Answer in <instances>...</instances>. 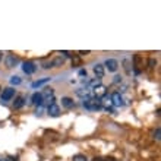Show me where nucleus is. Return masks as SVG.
Here are the masks:
<instances>
[{
  "instance_id": "nucleus-1",
  "label": "nucleus",
  "mask_w": 161,
  "mask_h": 161,
  "mask_svg": "<svg viewBox=\"0 0 161 161\" xmlns=\"http://www.w3.org/2000/svg\"><path fill=\"white\" fill-rule=\"evenodd\" d=\"M83 107L88 110H100L103 107V101L100 98H88L83 101Z\"/></svg>"
},
{
  "instance_id": "nucleus-2",
  "label": "nucleus",
  "mask_w": 161,
  "mask_h": 161,
  "mask_svg": "<svg viewBox=\"0 0 161 161\" xmlns=\"http://www.w3.org/2000/svg\"><path fill=\"white\" fill-rule=\"evenodd\" d=\"M15 95V89L13 88H5L2 92V101H9Z\"/></svg>"
},
{
  "instance_id": "nucleus-3",
  "label": "nucleus",
  "mask_w": 161,
  "mask_h": 161,
  "mask_svg": "<svg viewBox=\"0 0 161 161\" xmlns=\"http://www.w3.org/2000/svg\"><path fill=\"white\" fill-rule=\"evenodd\" d=\"M22 70L27 73V75H31V73L35 72V65H34L32 61H25L22 65Z\"/></svg>"
},
{
  "instance_id": "nucleus-4",
  "label": "nucleus",
  "mask_w": 161,
  "mask_h": 161,
  "mask_svg": "<svg viewBox=\"0 0 161 161\" xmlns=\"http://www.w3.org/2000/svg\"><path fill=\"white\" fill-rule=\"evenodd\" d=\"M106 66H107V69H108L110 72H116L117 67H119V63H117V60H114V59H107Z\"/></svg>"
},
{
  "instance_id": "nucleus-5",
  "label": "nucleus",
  "mask_w": 161,
  "mask_h": 161,
  "mask_svg": "<svg viewBox=\"0 0 161 161\" xmlns=\"http://www.w3.org/2000/svg\"><path fill=\"white\" fill-rule=\"evenodd\" d=\"M47 113H49V116H51V117H57L60 114V108H59L57 104H51V106H49V108H47Z\"/></svg>"
},
{
  "instance_id": "nucleus-6",
  "label": "nucleus",
  "mask_w": 161,
  "mask_h": 161,
  "mask_svg": "<svg viewBox=\"0 0 161 161\" xmlns=\"http://www.w3.org/2000/svg\"><path fill=\"white\" fill-rule=\"evenodd\" d=\"M5 61H6V66L7 67H15V65L18 63V57L16 56H13V54H7Z\"/></svg>"
},
{
  "instance_id": "nucleus-7",
  "label": "nucleus",
  "mask_w": 161,
  "mask_h": 161,
  "mask_svg": "<svg viewBox=\"0 0 161 161\" xmlns=\"http://www.w3.org/2000/svg\"><path fill=\"white\" fill-rule=\"evenodd\" d=\"M94 94H95V98H100V97H104L107 94V89L104 85H98L94 88Z\"/></svg>"
},
{
  "instance_id": "nucleus-8",
  "label": "nucleus",
  "mask_w": 161,
  "mask_h": 161,
  "mask_svg": "<svg viewBox=\"0 0 161 161\" xmlns=\"http://www.w3.org/2000/svg\"><path fill=\"white\" fill-rule=\"evenodd\" d=\"M110 101H111V104H113V106H122V104H123L122 95L119 94V92H113Z\"/></svg>"
},
{
  "instance_id": "nucleus-9",
  "label": "nucleus",
  "mask_w": 161,
  "mask_h": 161,
  "mask_svg": "<svg viewBox=\"0 0 161 161\" xmlns=\"http://www.w3.org/2000/svg\"><path fill=\"white\" fill-rule=\"evenodd\" d=\"M31 101H32V104L34 106H37V107H40V106H43V95L41 94H38V92H35V94L32 95V98H31Z\"/></svg>"
},
{
  "instance_id": "nucleus-10",
  "label": "nucleus",
  "mask_w": 161,
  "mask_h": 161,
  "mask_svg": "<svg viewBox=\"0 0 161 161\" xmlns=\"http://www.w3.org/2000/svg\"><path fill=\"white\" fill-rule=\"evenodd\" d=\"M94 73H95V76H97V79H101L104 76V66H103V65H95Z\"/></svg>"
},
{
  "instance_id": "nucleus-11",
  "label": "nucleus",
  "mask_w": 161,
  "mask_h": 161,
  "mask_svg": "<svg viewBox=\"0 0 161 161\" xmlns=\"http://www.w3.org/2000/svg\"><path fill=\"white\" fill-rule=\"evenodd\" d=\"M133 61H135V72L139 73L141 72V67H142V57L139 54H136L133 57Z\"/></svg>"
},
{
  "instance_id": "nucleus-12",
  "label": "nucleus",
  "mask_w": 161,
  "mask_h": 161,
  "mask_svg": "<svg viewBox=\"0 0 161 161\" xmlns=\"http://www.w3.org/2000/svg\"><path fill=\"white\" fill-rule=\"evenodd\" d=\"M61 106L66 107V108H72L73 107V100L69 98V97H63L61 98Z\"/></svg>"
},
{
  "instance_id": "nucleus-13",
  "label": "nucleus",
  "mask_w": 161,
  "mask_h": 161,
  "mask_svg": "<svg viewBox=\"0 0 161 161\" xmlns=\"http://www.w3.org/2000/svg\"><path fill=\"white\" fill-rule=\"evenodd\" d=\"M76 95H78V97H81V98H83V101H85V100H88V98H89V91H88V89L81 88V89H78V91H76Z\"/></svg>"
},
{
  "instance_id": "nucleus-14",
  "label": "nucleus",
  "mask_w": 161,
  "mask_h": 161,
  "mask_svg": "<svg viewBox=\"0 0 161 161\" xmlns=\"http://www.w3.org/2000/svg\"><path fill=\"white\" fill-rule=\"evenodd\" d=\"M23 104H25V97H22V95H19L16 100L13 101V107H15V108H21Z\"/></svg>"
},
{
  "instance_id": "nucleus-15",
  "label": "nucleus",
  "mask_w": 161,
  "mask_h": 161,
  "mask_svg": "<svg viewBox=\"0 0 161 161\" xmlns=\"http://www.w3.org/2000/svg\"><path fill=\"white\" fill-rule=\"evenodd\" d=\"M50 82V78H44V79H40V81H37V82L32 83V88H38V87H41V85H44V83Z\"/></svg>"
},
{
  "instance_id": "nucleus-16",
  "label": "nucleus",
  "mask_w": 161,
  "mask_h": 161,
  "mask_svg": "<svg viewBox=\"0 0 161 161\" xmlns=\"http://www.w3.org/2000/svg\"><path fill=\"white\" fill-rule=\"evenodd\" d=\"M65 63V59L63 57H56L54 60L51 61V66H61Z\"/></svg>"
},
{
  "instance_id": "nucleus-17",
  "label": "nucleus",
  "mask_w": 161,
  "mask_h": 161,
  "mask_svg": "<svg viewBox=\"0 0 161 161\" xmlns=\"http://www.w3.org/2000/svg\"><path fill=\"white\" fill-rule=\"evenodd\" d=\"M82 65V61H81V59H79L78 56H75V57H72V66L73 67H78Z\"/></svg>"
},
{
  "instance_id": "nucleus-18",
  "label": "nucleus",
  "mask_w": 161,
  "mask_h": 161,
  "mask_svg": "<svg viewBox=\"0 0 161 161\" xmlns=\"http://www.w3.org/2000/svg\"><path fill=\"white\" fill-rule=\"evenodd\" d=\"M21 82H22V81H21L19 76H12V78H11V83H12V85H19Z\"/></svg>"
},
{
  "instance_id": "nucleus-19",
  "label": "nucleus",
  "mask_w": 161,
  "mask_h": 161,
  "mask_svg": "<svg viewBox=\"0 0 161 161\" xmlns=\"http://www.w3.org/2000/svg\"><path fill=\"white\" fill-rule=\"evenodd\" d=\"M73 161H87V157L82 155V154H76L73 157Z\"/></svg>"
},
{
  "instance_id": "nucleus-20",
  "label": "nucleus",
  "mask_w": 161,
  "mask_h": 161,
  "mask_svg": "<svg viewBox=\"0 0 161 161\" xmlns=\"http://www.w3.org/2000/svg\"><path fill=\"white\" fill-rule=\"evenodd\" d=\"M129 63H130V61H129L128 59L123 60V65H125V70H126V73H130V66H129Z\"/></svg>"
},
{
  "instance_id": "nucleus-21",
  "label": "nucleus",
  "mask_w": 161,
  "mask_h": 161,
  "mask_svg": "<svg viewBox=\"0 0 161 161\" xmlns=\"http://www.w3.org/2000/svg\"><path fill=\"white\" fill-rule=\"evenodd\" d=\"M89 85H91V87H98V85H100V79H94V81H91V82H89Z\"/></svg>"
},
{
  "instance_id": "nucleus-22",
  "label": "nucleus",
  "mask_w": 161,
  "mask_h": 161,
  "mask_svg": "<svg viewBox=\"0 0 161 161\" xmlns=\"http://www.w3.org/2000/svg\"><path fill=\"white\" fill-rule=\"evenodd\" d=\"M148 65H150V67H154L157 65V60H154V59H150V60H148Z\"/></svg>"
},
{
  "instance_id": "nucleus-23",
  "label": "nucleus",
  "mask_w": 161,
  "mask_h": 161,
  "mask_svg": "<svg viewBox=\"0 0 161 161\" xmlns=\"http://www.w3.org/2000/svg\"><path fill=\"white\" fill-rule=\"evenodd\" d=\"M154 138H155L157 141L160 139V129H157V130H155V133H154Z\"/></svg>"
},
{
  "instance_id": "nucleus-24",
  "label": "nucleus",
  "mask_w": 161,
  "mask_h": 161,
  "mask_svg": "<svg viewBox=\"0 0 161 161\" xmlns=\"http://www.w3.org/2000/svg\"><path fill=\"white\" fill-rule=\"evenodd\" d=\"M37 114H38V116H41V114H43V107H41V106L37 108Z\"/></svg>"
},
{
  "instance_id": "nucleus-25",
  "label": "nucleus",
  "mask_w": 161,
  "mask_h": 161,
  "mask_svg": "<svg viewBox=\"0 0 161 161\" xmlns=\"http://www.w3.org/2000/svg\"><path fill=\"white\" fill-rule=\"evenodd\" d=\"M79 76H87V70H79Z\"/></svg>"
},
{
  "instance_id": "nucleus-26",
  "label": "nucleus",
  "mask_w": 161,
  "mask_h": 161,
  "mask_svg": "<svg viewBox=\"0 0 161 161\" xmlns=\"http://www.w3.org/2000/svg\"><path fill=\"white\" fill-rule=\"evenodd\" d=\"M120 81H122V79H120V76H114V82H116V83H119Z\"/></svg>"
},
{
  "instance_id": "nucleus-27",
  "label": "nucleus",
  "mask_w": 161,
  "mask_h": 161,
  "mask_svg": "<svg viewBox=\"0 0 161 161\" xmlns=\"http://www.w3.org/2000/svg\"><path fill=\"white\" fill-rule=\"evenodd\" d=\"M92 161H104V158H101V157H95Z\"/></svg>"
},
{
  "instance_id": "nucleus-28",
  "label": "nucleus",
  "mask_w": 161,
  "mask_h": 161,
  "mask_svg": "<svg viewBox=\"0 0 161 161\" xmlns=\"http://www.w3.org/2000/svg\"><path fill=\"white\" fill-rule=\"evenodd\" d=\"M79 54H89V51H88V50H87V51H82V50H81V51H79Z\"/></svg>"
},
{
  "instance_id": "nucleus-29",
  "label": "nucleus",
  "mask_w": 161,
  "mask_h": 161,
  "mask_svg": "<svg viewBox=\"0 0 161 161\" xmlns=\"http://www.w3.org/2000/svg\"><path fill=\"white\" fill-rule=\"evenodd\" d=\"M104 161H116L114 158H111V157H108V158H104Z\"/></svg>"
},
{
  "instance_id": "nucleus-30",
  "label": "nucleus",
  "mask_w": 161,
  "mask_h": 161,
  "mask_svg": "<svg viewBox=\"0 0 161 161\" xmlns=\"http://www.w3.org/2000/svg\"><path fill=\"white\" fill-rule=\"evenodd\" d=\"M2 59H3V53L0 51V61H2Z\"/></svg>"
},
{
  "instance_id": "nucleus-31",
  "label": "nucleus",
  "mask_w": 161,
  "mask_h": 161,
  "mask_svg": "<svg viewBox=\"0 0 161 161\" xmlns=\"http://www.w3.org/2000/svg\"><path fill=\"white\" fill-rule=\"evenodd\" d=\"M0 161H6V160H0Z\"/></svg>"
}]
</instances>
